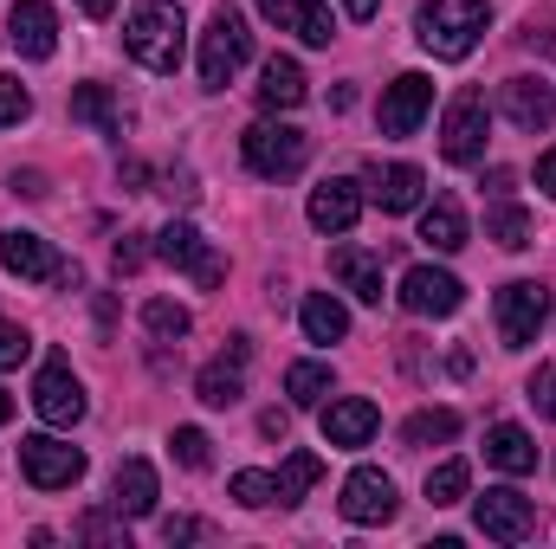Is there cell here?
I'll use <instances>...</instances> for the list:
<instances>
[{
    "instance_id": "1",
    "label": "cell",
    "mask_w": 556,
    "mask_h": 549,
    "mask_svg": "<svg viewBox=\"0 0 556 549\" xmlns=\"http://www.w3.org/2000/svg\"><path fill=\"white\" fill-rule=\"evenodd\" d=\"M181 46H188L181 7H175V0H137V13H130V26H124V52L137 59L142 72L168 78V72L181 65Z\"/></svg>"
},
{
    "instance_id": "2",
    "label": "cell",
    "mask_w": 556,
    "mask_h": 549,
    "mask_svg": "<svg viewBox=\"0 0 556 549\" xmlns=\"http://www.w3.org/2000/svg\"><path fill=\"white\" fill-rule=\"evenodd\" d=\"M492 7L485 0H427L415 13V39L433 52V59H466L485 33Z\"/></svg>"
},
{
    "instance_id": "3",
    "label": "cell",
    "mask_w": 556,
    "mask_h": 549,
    "mask_svg": "<svg viewBox=\"0 0 556 549\" xmlns=\"http://www.w3.org/2000/svg\"><path fill=\"white\" fill-rule=\"evenodd\" d=\"M247 59H253V33H247V20L233 7H220L207 20V33H201V85L207 91H227Z\"/></svg>"
},
{
    "instance_id": "4",
    "label": "cell",
    "mask_w": 556,
    "mask_h": 549,
    "mask_svg": "<svg viewBox=\"0 0 556 549\" xmlns=\"http://www.w3.org/2000/svg\"><path fill=\"white\" fill-rule=\"evenodd\" d=\"M240 149H247V168H253L260 181H291V175L311 162V137L291 130V124H253V130L240 137Z\"/></svg>"
},
{
    "instance_id": "5",
    "label": "cell",
    "mask_w": 556,
    "mask_h": 549,
    "mask_svg": "<svg viewBox=\"0 0 556 549\" xmlns=\"http://www.w3.org/2000/svg\"><path fill=\"white\" fill-rule=\"evenodd\" d=\"M544 317H551V291L538 278H511L498 291V343L505 349H531L538 330H544Z\"/></svg>"
},
{
    "instance_id": "6",
    "label": "cell",
    "mask_w": 556,
    "mask_h": 549,
    "mask_svg": "<svg viewBox=\"0 0 556 549\" xmlns=\"http://www.w3.org/2000/svg\"><path fill=\"white\" fill-rule=\"evenodd\" d=\"M20 472H26L33 491H65V485L85 478V452L65 446V439H52V433H26L20 439Z\"/></svg>"
},
{
    "instance_id": "7",
    "label": "cell",
    "mask_w": 556,
    "mask_h": 549,
    "mask_svg": "<svg viewBox=\"0 0 556 549\" xmlns=\"http://www.w3.org/2000/svg\"><path fill=\"white\" fill-rule=\"evenodd\" d=\"M472 524L492 544H525V537H538V505L511 485H492L485 498H472Z\"/></svg>"
},
{
    "instance_id": "8",
    "label": "cell",
    "mask_w": 556,
    "mask_h": 549,
    "mask_svg": "<svg viewBox=\"0 0 556 549\" xmlns=\"http://www.w3.org/2000/svg\"><path fill=\"white\" fill-rule=\"evenodd\" d=\"M485 130H492V111H485V91H459L446 104V124H440V155L446 162H479L485 155Z\"/></svg>"
},
{
    "instance_id": "9",
    "label": "cell",
    "mask_w": 556,
    "mask_h": 549,
    "mask_svg": "<svg viewBox=\"0 0 556 549\" xmlns=\"http://www.w3.org/2000/svg\"><path fill=\"white\" fill-rule=\"evenodd\" d=\"M155 253H162L175 272H188L201 291H214V284L227 278V259H220V253H214V246H207V240H201L188 220H168V227L155 233Z\"/></svg>"
},
{
    "instance_id": "10",
    "label": "cell",
    "mask_w": 556,
    "mask_h": 549,
    "mask_svg": "<svg viewBox=\"0 0 556 549\" xmlns=\"http://www.w3.org/2000/svg\"><path fill=\"white\" fill-rule=\"evenodd\" d=\"M33 408H39L46 426H78L85 420V388H78L65 356H46V369L33 375Z\"/></svg>"
},
{
    "instance_id": "11",
    "label": "cell",
    "mask_w": 556,
    "mask_h": 549,
    "mask_svg": "<svg viewBox=\"0 0 556 549\" xmlns=\"http://www.w3.org/2000/svg\"><path fill=\"white\" fill-rule=\"evenodd\" d=\"M0 266L26 284H78V266H65L39 233H0Z\"/></svg>"
},
{
    "instance_id": "12",
    "label": "cell",
    "mask_w": 556,
    "mask_h": 549,
    "mask_svg": "<svg viewBox=\"0 0 556 549\" xmlns=\"http://www.w3.org/2000/svg\"><path fill=\"white\" fill-rule=\"evenodd\" d=\"M247 362H253V343H247V336H227V349L194 375V395H201L207 408H233V401L247 395Z\"/></svg>"
},
{
    "instance_id": "13",
    "label": "cell",
    "mask_w": 556,
    "mask_h": 549,
    "mask_svg": "<svg viewBox=\"0 0 556 549\" xmlns=\"http://www.w3.org/2000/svg\"><path fill=\"white\" fill-rule=\"evenodd\" d=\"M395 511H402V498H395V478H389V472L356 465V472L343 478V518H350V524H389Z\"/></svg>"
},
{
    "instance_id": "14",
    "label": "cell",
    "mask_w": 556,
    "mask_h": 549,
    "mask_svg": "<svg viewBox=\"0 0 556 549\" xmlns=\"http://www.w3.org/2000/svg\"><path fill=\"white\" fill-rule=\"evenodd\" d=\"M402 310H415V317H453L459 304H466V284L453 272H440V266H415V272L402 278Z\"/></svg>"
},
{
    "instance_id": "15",
    "label": "cell",
    "mask_w": 556,
    "mask_h": 549,
    "mask_svg": "<svg viewBox=\"0 0 556 549\" xmlns=\"http://www.w3.org/2000/svg\"><path fill=\"white\" fill-rule=\"evenodd\" d=\"M427 111H433V78L402 72V78L382 91V137H415Z\"/></svg>"
},
{
    "instance_id": "16",
    "label": "cell",
    "mask_w": 556,
    "mask_h": 549,
    "mask_svg": "<svg viewBox=\"0 0 556 549\" xmlns=\"http://www.w3.org/2000/svg\"><path fill=\"white\" fill-rule=\"evenodd\" d=\"M7 39H13L20 59H52V52H59V13H52L46 0H13Z\"/></svg>"
},
{
    "instance_id": "17",
    "label": "cell",
    "mask_w": 556,
    "mask_h": 549,
    "mask_svg": "<svg viewBox=\"0 0 556 549\" xmlns=\"http://www.w3.org/2000/svg\"><path fill=\"white\" fill-rule=\"evenodd\" d=\"M260 13L273 20L278 33H298L304 46H330L337 26H330V7L324 0H260Z\"/></svg>"
},
{
    "instance_id": "18",
    "label": "cell",
    "mask_w": 556,
    "mask_h": 549,
    "mask_svg": "<svg viewBox=\"0 0 556 549\" xmlns=\"http://www.w3.org/2000/svg\"><path fill=\"white\" fill-rule=\"evenodd\" d=\"M311 227L317 233H350L356 220H363V188L356 181H324V188H311Z\"/></svg>"
},
{
    "instance_id": "19",
    "label": "cell",
    "mask_w": 556,
    "mask_h": 549,
    "mask_svg": "<svg viewBox=\"0 0 556 549\" xmlns=\"http://www.w3.org/2000/svg\"><path fill=\"white\" fill-rule=\"evenodd\" d=\"M369 194H376V207L382 214H415L420 207V194H427V175H420L415 162H376L369 168Z\"/></svg>"
},
{
    "instance_id": "20",
    "label": "cell",
    "mask_w": 556,
    "mask_h": 549,
    "mask_svg": "<svg viewBox=\"0 0 556 549\" xmlns=\"http://www.w3.org/2000/svg\"><path fill=\"white\" fill-rule=\"evenodd\" d=\"M376 426H382V413H376V401H363V395L324 408V439H330V446H369Z\"/></svg>"
},
{
    "instance_id": "21",
    "label": "cell",
    "mask_w": 556,
    "mask_h": 549,
    "mask_svg": "<svg viewBox=\"0 0 556 549\" xmlns=\"http://www.w3.org/2000/svg\"><path fill=\"white\" fill-rule=\"evenodd\" d=\"M505 117H511L518 130H551L556 124V91L544 78H511V85H505Z\"/></svg>"
},
{
    "instance_id": "22",
    "label": "cell",
    "mask_w": 556,
    "mask_h": 549,
    "mask_svg": "<svg viewBox=\"0 0 556 549\" xmlns=\"http://www.w3.org/2000/svg\"><path fill=\"white\" fill-rule=\"evenodd\" d=\"M111 511L117 518H149L155 511V465L149 459H124L111 478Z\"/></svg>"
},
{
    "instance_id": "23",
    "label": "cell",
    "mask_w": 556,
    "mask_h": 549,
    "mask_svg": "<svg viewBox=\"0 0 556 549\" xmlns=\"http://www.w3.org/2000/svg\"><path fill=\"white\" fill-rule=\"evenodd\" d=\"M330 272L343 291H356L363 304H382V259L376 253H363V246H337L330 253Z\"/></svg>"
},
{
    "instance_id": "24",
    "label": "cell",
    "mask_w": 556,
    "mask_h": 549,
    "mask_svg": "<svg viewBox=\"0 0 556 549\" xmlns=\"http://www.w3.org/2000/svg\"><path fill=\"white\" fill-rule=\"evenodd\" d=\"M485 459H492L498 472H511V478L538 472V446H531V433H525V426H511V420H498V426L485 433Z\"/></svg>"
},
{
    "instance_id": "25",
    "label": "cell",
    "mask_w": 556,
    "mask_h": 549,
    "mask_svg": "<svg viewBox=\"0 0 556 549\" xmlns=\"http://www.w3.org/2000/svg\"><path fill=\"white\" fill-rule=\"evenodd\" d=\"M260 104L266 111H298L304 104V65L298 59H266L260 65Z\"/></svg>"
},
{
    "instance_id": "26",
    "label": "cell",
    "mask_w": 556,
    "mask_h": 549,
    "mask_svg": "<svg viewBox=\"0 0 556 549\" xmlns=\"http://www.w3.org/2000/svg\"><path fill=\"white\" fill-rule=\"evenodd\" d=\"M420 240H427L433 253H459V246H466V214H459L453 194H433V207L420 214Z\"/></svg>"
},
{
    "instance_id": "27",
    "label": "cell",
    "mask_w": 556,
    "mask_h": 549,
    "mask_svg": "<svg viewBox=\"0 0 556 549\" xmlns=\"http://www.w3.org/2000/svg\"><path fill=\"white\" fill-rule=\"evenodd\" d=\"M298 323H304L311 343H343V336H350V310H343L330 291H311L304 310H298Z\"/></svg>"
},
{
    "instance_id": "28",
    "label": "cell",
    "mask_w": 556,
    "mask_h": 549,
    "mask_svg": "<svg viewBox=\"0 0 556 549\" xmlns=\"http://www.w3.org/2000/svg\"><path fill=\"white\" fill-rule=\"evenodd\" d=\"M285 395H291V408H324V395H330V362H291V369H285Z\"/></svg>"
},
{
    "instance_id": "29",
    "label": "cell",
    "mask_w": 556,
    "mask_h": 549,
    "mask_svg": "<svg viewBox=\"0 0 556 549\" xmlns=\"http://www.w3.org/2000/svg\"><path fill=\"white\" fill-rule=\"evenodd\" d=\"M531 233H538V227H531V214H525V207H511V201H498V207H492V220H485V240H498L505 253H525V246H531Z\"/></svg>"
},
{
    "instance_id": "30",
    "label": "cell",
    "mask_w": 556,
    "mask_h": 549,
    "mask_svg": "<svg viewBox=\"0 0 556 549\" xmlns=\"http://www.w3.org/2000/svg\"><path fill=\"white\" fill-rule=\"evenodd\" d=\"M142 330H149L155 343H181V336L194 330V317H188L181 304H168V297H149V304H142Z\"/></svg>"
},
{
    "instance_id": "31",
    "label": "cell",
    "mask_w": 556,
    "mask_h": 549,
    "mask_svg": "<svg viewBox=\"0 0 556 549\" xmlns=\"http://www.w3.org/2000/svg\"><path fill=\"white\" fill-rule=\"evenodd\" d=\"M317 478H324V459H317V452H291V459L278 465V505H298Z\"/></svg>"
},
{
    "instance_id": "32",
    "label": "cell",
    "mask_w": 556,
    "mask_h": 549,
    "mask_svg": "<svg viewBox=\"0 0 556 549\" xmlns=\"http://www.w3.org/2000/svg\"><path fill=\"white\" fill-rule=\"evenodd\" d=\"M72 117H78V124H98V130H111V137L124 130V124H117V104H111L104 85H78V91H72Z\"/></svg>"
},
{
    "instance_id": "33",
    "label": "cell",
    "mask_w": 556,
    "mask_h": 549,
    "mask_svg": "<svg viewBox=\"0 0 556 549\" xmlns=\"http://www.w3.org/2000/svg\"><path fill=\"white\" fill-rule=\"evenodd\" d=\"M402 433H408V446H446V439L459 433V413L453 408H420Z\"/></svg>"
},
{
    "instance_id": "34",
    "label": "cell",
    "mask_w": 556,
    "mask_h": 549,
    "mask_svg": "<svg viewBox=\"0 0 556 549\" xmlns=\"http://www.w3.org/2000/svg\"><path fill=\"white\" fill-rule=\"evenodd\" d=\"M466 485H472L466 459H446V465H433V472H427V498H433V505H459V498H466Z\"/></svg>"
},
{
    "instance_id": "35",
    "label": "cell",
    "mask_w": 556,
    "mask_h": 549,
    "mask_svg": "<svg viewBox=\"0 0 556 549\" xmlns=\"http://www.w3.org/2000/svg\"><path fill=\"white\" fill-rule=\"evenodd\" d=\"M247 511H266V505H278V478L273 472H233V485H227Z\"/></svg>"
},
{
    "instance_id": "36",
    "label": "cell",
    "mask_w": 556,
    "mask_h": 549,
    "mask_svg": "<svg viewBox=\"0 0 556 549\" xmlns=\"http://www.w3.org/2000/svg\"><path fill=\"white\" fill-rule=\"evenodd\" d=\"M168 452H175V459H181L188 472H201V465H207V433H201V426H175Z\"/></svg>"
},
{
    "instance_id": "37",
    "label": "cell",
    "mask_w": 556,
    "mask_h": 549,
    "mask_svg": "<svg viewBox=\"0 0 556 549\" xmlns=\"http://www.w3.org/2000/svg\"><path fill=\"white\" fill-rule=\"evenodd\" d=\"M26 356H33V336H26V330H13V323H0V375H7V369H20Z\"/></svg>"
},
{
    "instance_id": "38",
    "label": "cell",
    "mask_w": 556,
    "mask_h": 549,
    "mask_svg": "<svg viewBox=\"0 0 556 549\" xmlns=\"http://www.w3.org/2000/svg\"><path fill=\"white\" fill-rule=\"evenodd\" d=\"M26 111H33V98H26V85H20V78H0V130H7V124H20Z\"/></svg>"
},
{
    "instance_id": "39",
    "label": "cell",
    "mask_w": 556,
    "mask_h": 549,
    "mask_svg": "<svg viewBox=\"0 0 556 549\" xmlns=\"http://www.w3.org/2000/svg\"><path fill=\"white\" fill-rule=\"evenodd\" d=\"M531 408L556 420V369L551 362H538V375H531Z\"/></svg>"
},
{
    "instance_id": "40",
    "label": "cell",
    "mask_w": 556,
    "mask_h": 549,
    "mask_svg": "<svg viewBox=\"0 0 556 549\" xmlns=\"http://www.w3.org/2000/svg\"><path fill=\"white\" fill-rule=\"evenodd\" d=\"M142 259H149V246H142V233H124V240L111 246V266H117V272H142Z\"/></svg>"
},
{
    "instance_id": "41",
    "label": "cell",
    "mask_w": 556,
    "mask_h": 549,
    "mask_svg": "<svg viewBox=\"0 0 556 549\" xmlns=\"http://www.w3.org/2000/svg\"><path fill=\"white\" fill-rule=\"evenodd\" d=\"M162 537H168V544H194V537H214V531H207L201 518H168V524H162Z\"/></svg>"
},
{
    "instance_id": "42",
    "label": "cell",
    "mask_w": 556,
    "mask_h": 549,
    "mask_svg": "<svg viewBox=\"0 0 556 549\" xmlns=\"http://www.w3.org/2000/svg\"><path fill=\"white\" fill-rule=\"evenodd\" d=\"M78 537H85V544H124V531H117L111 518H85V524H78Z\"/></svg>"
},
{
    "instance_id": "43",
    "label": "cell",
    "mask_w": 556,
    "mask_h": 549,
    "mask_svg": "<svg viewBox=\"0 0 556 549\" xmlns=\"http://www.w3.org/2000/svg\"><path fill=\"white\" fill-rule=\"evenodd\" d=\"M538 188L556 194V149H551V155H538Z\"/></svg>"
},
{
    "instance_id": "44",
    "label": "cell",
    "mask_w": 556,
    "mask_h": 549,
    "mask_svg": "<svg viewBox=\"0 0 556 549\" xmlns=\"http://www.w3.org/2000/svg\"><path fill=\"white\" fill-rule=\"evenodd\" d=\"M260 426H266V439H285V433H291V413H266V420H260Z\"/></svg>"
},
{
    "instance_id": "45",
    "label": "cell",
    "mask_w": 556,
    "mask_h": 549,
    "mask_svg": "<svg viewBox=\"0 0 556 549\" xmlns=\"http://www.w3.org/2000/svg\"><path fill=\"white\" fill-rule=\"evenodd\" d=\"M13 194H26V201H39V194H46V181H39V175H13Z\"/></svg>"
},
{
    "instance_id": "46",
    "label": "cell",
    "mask_w": 556,
    "mask_h": 549,
    "mask_svg": "<svg viewBox=\"0 0 556 549\" xmlns=\"http://www.w3.org/2000/svg\"><path fill=\"white\" fill-rule=\"evenodd\" d=\"M343 7H350V20H376V7H382V0H343Z\"/></svg>"
},
{
    "instance_id": "47",
    "label": "cell",
    "mask_w": 556,
    "mask_h": 549,
    "mask_svg": "<svg viewBox=\"0 0 556 549\" xmlns=\"http://www.w3.org/2000/svg\"><path fill=\"white\" fill-rule=\"evenodd\" d=\"M78 7H85L91 20H111V13H117V0H78Z\"/></svg>"
},
{
    "instance_id": "48",
    "label": "cell",
    "mask_w": 556,
    "mask_h": 549,
    "mask_svg": "<svg viewBox=\"0 0 556 549\" xmlns=\"http://www.w3.org/2000/svg\"><path fill=\"white\" fill-rule=\"evenodd\" d=\"M7 420H13V395H7V388H0V426H7Z\"/></svg>"
}]
</instances>
